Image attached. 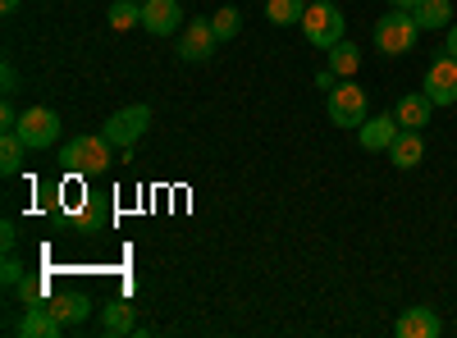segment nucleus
<instances>
[{"instance_id":"1","label":"nucleus","mask_w":457,"mask_h":338,"mask_svg":"<svg viewBox=\"0 0 457 338\" xmlns=\"http://www.w3.org/2000/svg\"><path fill=\"white\" fill-rule=\"evenodd\" d=\"M325 115H329L334 128H361L370 120V105H366V92L357 87V78H343V83L329 87Z\"/></svg>"},{"instance_id":"2","label":"nucleus","mask_w":457,"mask_h":338,"mask_svg":"<svg viewBox=\"0 0 457 338\" xmlns=\"http://www.w3.org/2000/svg\"><path fill=\"white\" fill-rule=\"evenodd\" d=\"M416 37H421V28H416V14L389 10V14H379V23H375V51H385L389 60H394V55H407V51L416 46Z\"/></svg>"},{"instance_id":"3","label":"nucleus","mask_w":457,"mask_h":338,"mask_svg":"<svg viewBox=\"0 0 457 338\" xmlns=\"http://www.w3.org/2000/svg\"><path fill=\"white\" fill-rule=\"evenodd\" d=\"M146 128H151V105H124L101 124V137L110 146H120V152H133V146L146 137Z\"/></svg>"},{"instance_id":"4","label":"nucleus","mask_w":457,"mask_h":338,"mask_svg":"<svg viewBox=\"0 0 457 338\" xmlns=\"http://www.w3.org/2000/svg\"><path fill=\"white\" fill-rule=\"evenodd\" d=\"M302 37L316 46V51H329L343 42V14L334 0H312L307 14H302Z\"/></svg>"},{"instance_id":"5","label":"nucleus","mask_w":457,"mask_h":338,"mask_svg":"<svg viewBox=\"0 0 457 338\" xmlns=\"http://www.w3.org/2000/svg\"><path fill=\"white\" fill-rule=\"evenodd\" d=\"M60 161H64L69 174H101V169L110 165V142H105V137H92V133L69 137Z\"/></svg>"},{"instance_id":"6","label":"nucleus","mask_w":457,"mask_h":338,"mask_svg":"<svg viewBox=\"0 0 457 338\" xmlns=\"http://www.w3.org/2000/svg\"><path fill=\"white\" fill-rule=\"evenodd\" d=\"M23 142H28V152H42V146H55L60 142V115L51 105H32L19 115V128H14Z\"/></svg>"},{"instance_id":"7","label":"nucleus","mask_w":457,"mask_h":338,"mask_svg":"<svg viewBox=\"0 0 457 338\" xmlns=\"http://www.w3.org/2000/svg\"><path fill=\"white\" fill-rule=\"evenodd\" d=\"M421 92L435 101V110H439V105H457V60H453L448 51L430 60V69H426V87H421Z\"/></svg>"},{"instance_id":"8","label":"nucleus","mask_w":457,"mask_h":338,"mask_svg":"<svg viewBox=\"0 0 457 338\" xmlns=\"http://www.w3.org/2000/svg\"><path fill=\"white\" fill-rule=\"evenodd\" d=\"M215 46H220V37H215L211 19H187V23H183V37H179V60L202 64V60H211V55H215Z\"/></svg>"},{"instance_id":"9","label":"nucleus","mask_w":457,"mask_h":338,"mask_svg":"<svg viewBox=\"0 0 457 338\" xmlns=\"http://www.w3.org/2000/svg\"><path fill=\"white\" fill-rule=\"evenodd\" d=\"M142 28H146L151 37H170L174 28H183L179 0H146V5H142Z\"/></svg>"},{"instance_id":"10","label":"nucleus","mask_w":457,"mask_h":338,"mask_svg":"<svg viewBox=\"0 0 457 338\" xmlns=\"http://www.w3.org/2000/svg\"><path fill=\"white\" fill-rule=\"evenodd\" d=\"M398 169H416L426 161V137H421V128H398V137L389 142V152H385Z\"/></svg>"},{"instance_id":"11","label":"nucleus","mask_w":457,"mask_h":338,"mask_svg":"<svg viewBox=\"0 0 457 338\" xmlns=\"http://www.w3.org/2000/svg\"><path fill=\"white\" fill-rule=\"evenodd\" d=\"M137 329V307L129 302V297H114V302L101 307V334L105 338H124Z\"/></svg>"},{"instance_id":"12","label":"nucleus","mask_w":457,"mask_h":338,"mask_svg":"<svg viewBox=\"0 0 457 338\" xmlns=\"http://www.w3.org/2000/svg\"><path fill=\"white\" fill-rule=\"evenodd\" d=\"M398 120L394 115H370L361 128H357V142H361V152H389V142L398 137Z\"/></svg>"},{"instance_id":"13","label":"nucleus","mask_w":457,"mask_h":338,"mask_svg":"<svg viewBox=\"0 0 457 338\" xmlns=\"http://www.w3.org/2000/svg\"><path fill=\"white\" fill-rule=\"evenodd\" d=\"M444 325H439V316L430 311V307H407L398 320H394V334L398 338H435Z\"/></svg>"},{"instance_id":"14","label":"nucleus","mask_w":457,"mask_h":338,"mask_svg":"<svg viewBox=\"0 0 457 338\" xmlns=\"http://www.w3.org/2000/svg\"><path fill=\"white\" fill-rule=\"evenodd\" d=\"M14 334H19V338H60V334H64V325L55 320V311H51V307H28V311H23V320L14 325Z\"/></svg>"},{"instance_id":"15","label":"nucleus","mask_w":457,"mask_h":338,"mask_svg":"<svg viewBox=\"0 0 457 338\" xmlns=\"http://www.w3.org/2000/svg\"><path fill=\"white\" fill-rule=\"evenodd\" d=\"M430 110H435V101H430L426 92H407V96H398V105H394V120H398L403 128H426V124H430Z\"/></svg>"},{"instance_id":"16","label":"nucleus","mask_w":457,"mask_h":338,"mask_svg":"<svg viewBox=\"0 0 457 338\" xmlns=\"http://www.w3.org/2000/svg\"><path fill=\"white\" fill-rule=\"evenodd\" d=\"M51 311H55V320L69 329V325H83L87 316H92V302L83 293H64V297H55V302H46Z\"/></svg>"},{"instance_id":"17","label":"nucleus","mask_w":457,"mask_h":338,"mask_svg":"<svg viewBox=\"0 0 457 338\" xmlns=\"http://www.w3.org/2000/svg\"><path fill=\"white\" fill-rule=\"evenodd\" d=\"M411 14H416V28L421 32H439L453 23V0H421Z\"/></svg>"},{"instance_id":"18","label":"nucleus","mask_w":457,"mask_h":338,"mask_svg":"<svg viewBox=\"0 0 457 338\" xmlns=\"http://www.w3.org/2000/svg\"><path fill=\"white\" fill-rule=\"evenodd\" d=\"M23 156H28V142L19 133H0V174L14 178L23 169Z\"/></svg>"},{"instance_id":"19","label":"nucleus","mask_w":457,"mask_h":338,"mask_svg":"<svg viewBox=\"0 0 457 338\" xmlns=\"http://www.w3.org/2000/svg\"><path fill=\"white\" fill-rule=\"evenodd\" d=\"M307 5L312 0H265V19H270L275 28H293V23H302Z\"/></svg>"},{"instance_id":"20","label":"nucleus","mask_w":457,"mask_h":338,"mask_svg":"<svg viewBox=\"0 0 457 338\" xmlns=\"http://www.w3.org/2000/svg\"><path fill=\"white\" fill-rule=\"evenodd\" d=\"M329 69L338 73V78H357V69H361V51H357L353 42L329 46Z\"/></svg>"},{"instance_id":"21","label":"nucleus","mask_w":457,"mask_h":338,"mask_svg":"<svg viewBox=\"0 0 457 338\" xmlns=\"http://www.w3.org/2000/svg\"><path fill=\"white\" fill-rule=\"evenodd\" d=\"M105 19H110V28H137L142 23V5H137V0H114V5L105 10Z\"/></svg>"},{"instance_id":"22","label":"nucleus","mask_w":457,"mask_h":338,"mask_svg":"<svg viewBox=\"0 0 457 338\" xmlns=\"http://www.w3.org/2000/svg\"><path fill=\"white\" fill-rule=\"evenodd\" d=\"M211 28H215L220 42H234L238 28H243V14H238L234 5H224V10H215V14H211Z\"/></svg>"},{"instance_id":"23","label":"nucleus","mask_w":457,"mask_h":338,"mask_svg":"<svg viewBox=\"0 0 457 338\" xmlns=\"http://www.w3.org/2000/svg\"><path fill=\"white\" fill-rule=\"evenodd\" d=\"M14 293H19L23 307H42V302H46V279H42V275H23Z\"/></svg>"},{"instance_id":"24","label":"nucleus","mask_w":457,"mask_h":338,"mask_svg":"<svg viewBox=\"0 0 457 338\" xmlns=\"http://www.w3.org/2000/svg\"><path fill=\"white\" fill-rule=\"evenodd\" d=\"M23 275H28V266H23L14 251H5V266H0V284H5V288H19Z\"/></svg>"},{"instance_id":"25","label":"nucleus","mask_w":457,"mask_h":338,"mask_svg":"<svg viewBox=\"0 0 457 338\" xmlns=\"http://www.w3.org/2000/svg\"><path fill=\"white\" fill-rule=\"evenodd\" d=\"M101 224H105L101 206H96V202H87V206H83V215H79V229H83V234H92V229H101Z\"/></svg>"},{"instance_id":"26","label":"nucleus","mask_w":457,"mask_h":338,"mask_svg":"<svg viewBox=\"0 0 457 338\" xmlns=\"http://www.w3.org/2000/svg\"><path fill=\"white\" fill-rule=\"evenodd\" d=\"M0 83H5V87H0L5 96H14V92H19V73H14V64H10V60L0 64Z\"/></svg>"},{"instance_id":"27","label":"nucleus","mask_w":457,"mask_h":338,"mask_svg":"<svg viewBox=\"0 0 457 338\" xmlns=\"http://www.w3.org/2000/svg\"><path fill=\"white\" fill-rule=\"evenodd\" d=\"M14 243H19V224H14V219H5V224H0V247L14 251Z\"/></svg>"},{"instance_id":"28","label":"nucleus","mask_w":457,"mask_h":338,"mask_svg":"<svg viewBox=\"0 0 457 338\" xmlns=\"http://www.w3.org/2000/svg\"><path fill=\"white\" fill-rule=\"evenodd\" d=\"M19 128V115H14V105L5 101V105H0V133H14Z\"/></svg>"},{"instance_id":"29","label":"nucleus","mask_w":457,"mask_h":338,"mask_svg":"<svg viewBox=\"0 0 457 338\" xmlns=\"http://www.w3.org/2000/svg\"><path fill=\"white\" fill-rule=\"evenodd\" d=\"M444 32H448V37H444V51H448V55L457 60V23H448Z\"/></svg>"},{"instance_id":"30","label":"nucleus","mask_w":457,"mask_h":338,"mask_svg":"<svg viewBox=\"0 0 457 338\" xmlns=\"http://www.w3.org/2000/svg\"><path fill=\"white\" fill-rule=\"evenodd\" d=\"M334 83H338V73H334V69H320V73H316V87H325V92H329Z\"/></svg>"},{"instance_id":"31","label":"nucleus","mask_w":457,"mask_h":338,"mask_svg":"<svg viewBox=\"0 0 457 338\" xmlns=\"http://www.w3.org/2000/svg\"><path fill=\"white\" fill-rule=\"evenodd\" d=\"M416 5H421V0H389V10H407V14H411Z\"/></svg>"},{"instance_id":"32","label":"nucleus","mask_w":457,"mask_h":338,"mask_svg":"<svg viewBox=\"0 0 457 338\" xmlns=\"http://www.w3.org/2000/svg\"><path fill=\"white\" fill-rule=\"evenodd\" d=\"M19 5H23V0H0V10H5V14H14Z\"/></svg>"},{"instance_id":"33","label":"nucleus","mask_w":457,"mask_h":338,"mask_svg":"<svg viewBox=\"0 0 457 338\" xmlns=\"http://www.w3.org/2000/svg\"><path fill=\"white\" fill-rule=\"evenodd\" d=\"M137 5H146V0H137Z\"/></svg>"},{"instance_id":"34","label":"nucleus","mask_w":457,"mask_h":338,"mask_svg":"<svg viewBox=\"0 0 457 338\" xmlns=\"http://www.w3.org/2000/svg\"><path fill=\"white\" fill-rule=\"evenodd\" d=\"M334 5H338V0H334Z\"/></svg>"}]
</instances>
